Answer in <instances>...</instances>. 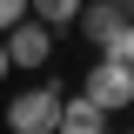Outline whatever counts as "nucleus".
Wrapping results in <instances>:
<instances>
[{"label": "nucleus", "instance_id": "1", "mask_svg": "<svg viewBox=\"0 0 134 134\" xmlns=\"http://www.w3.org/2000/svg\"><path fill=\"white\" fill-rule=\"evenodd\" d=\"M60 107H67V87L60 81H34L7 100V127L14 134H54L60 127Z\"/></svg>", "mask_w": 134, "mask_h": 134}, {"label": "nucleus", "instance_id": "2", "mask_svg": "<svg viewBox=\"0 0 134 134\" xmlns=\"http://www.w3.org/2000/svg\"><path fill=\"white\" fill-rule=\"evenodd\" d=\"M81 94H87V100H100L107 114H114V107H134V67H121V60H107V54H100Z\"/></svg>", "mask_w": 134, "mask_h": 134}, {"label": "nucleus", "instance_id": "3", "mask_svg": "<svg viewBox=\"0 0 134 134\" xmlns=\"http://www.w3.org/2000/svg\"><path fill=\"white\" fill-rule=\"evenodd\" d=\"M47 54H54V27L47 20H20V27H7V60L14 67H47Z\"/></svg>", "mask_w": 134, "mask_h": 134}, {"label": "nucleus", "instance_id": "4", "mask_svg": "<svg viewBox=\"0 0 134 134\" xmlns=\"http://www.w3.org/2000/svg\"><path fill=\"white\" fill-rule=\"evenodd\" d=\"M74 27H81L87 40H94V47H107V40H114V34L127 27V7H121V0H87Z\"/></svg>", "mask_w": 134, "mask_h": 134}, {"label": "nucleus", "instance_id": "5", "mask_svg": "<svg viewBox=\"0 0 134 134\" xmlns=\"http://www.w3.org/2000/svg\"><path fill=\"white\" fill-rule=\"evenodd\" d=\"M54 134H107V107H100V100H87V94H67L60 127H54Z\"/></svg>", "mask_w": 134, "mask_h": 134}, {"label": "nucleus", "instance_id": "6", "mask_svg": "<svg viewBox=\"0 0 134 134\" xmlns=\"http://www.w3.org/2000/svg\"><path fill=\"white\" fill-rule=\"evenodd\" d=\"M27 7H34V20H47V27H74L87 0H27Z\"/></svg>", "mask_w": 134, "mask_h": 134}, {"label": "nucleus", "instance_id": "7", "mask_svg": "<svg viewBox=\"0 0 134 134\" xmlns=\"http://www.w3.org/2000/svg\"><path fill=\"white\" fill-rule=\"evenodd\" d=\"M100 54H107V60H121V67H134V14H127V27H121V34H114Z\"/></svg>", "mask_w": 134, "mask_h": 134}, {"label": "nucleus", "instance_id": "8", "mask_svg": "<svg viewBox=\"0 0 134 134\" xmlns=\"http://www.w3.org/2000/svg\"><path fill=\"white\" fill-rule=\"evenodd\" d=\"M27 14H34L27 0H0V34H7V27H20V20H27Z\"/></svg>", "mask_w": 134, "mask_h": 134}, {"label": "nucleus", "instance_id": "9", "mask_svg": "<svg viewBox=\"0 0 134 134\" xmlns=\"http://www.w3.org/2000/svg\"><path fill=\"white\" fill-rule=\"evenodd\" d=\"M7 74H14V60H7V34H0V81H7Z\"/></svg>", "mask_w": 134, "mask_h": 134}, {"label": "nucleus", "instance_id": "10", "mask_svg": "<svg viewBox=\"0 0 134 134\" xmlns=\"http://www.w3.org/2000/svg\"><path fill=\"white\" fill-rule=\"evenodd\" d=\"M121 7H134V0H121Z\"/></svg>", "mask_w": 134, "mask_h": 134}]
</instances>
